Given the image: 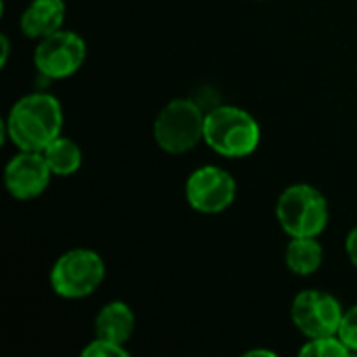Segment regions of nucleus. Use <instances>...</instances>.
I'll list each match as a JSON object with an SVG mask.
<instances>
[{"instance_id":"nucleus-1","label":"nucleus","mask_w":357,"mask_h":357,"mask_svg":"<svg viewBox=\"0 0 357 357\" xmlns=\"http://www.w3.org/2000/svg\"><path fill=\"white\" fill-rule=\"evenodd\" d=\"M63 111L50 94H27L17 100L4 121L6 134L19 151L42 153L56 136H61Z\"/></svg>"},{"instance_id":"nucleus-2","label":"nucleus","mask_w":357,"mask_h":357,"mask_svg":"<svg viewBox=\"0 0 357 357\" xmlns=\"http://www.w3.org/2000/svg\"><path fill=\"white\" fill-rule=\"evenodd\" d=\"M205 142L222 157H247L259 144V126L247 111L224 105L207 113Z\"/></svg>"},{"instance_id":"nucleus-3","label":"nucleus","mask_w":357,"mask_h":357,"mask_svg":"<svg viewBox=\"0 0 357 357\" xmlns=\"http://www.w3.org/2000/svg\"><path fill=\"white\" fill-rule=\"evenodd\" d=\"M205 119L207 113L190 100L176 98L167 102L155 121V140L157 144L172 155H182L195 149L201 140H205Z\"/></svg>"},{"instance_id":"nucleus-4","label":"nucleus","mask_w":357,"mask_h":357,"mask_svg":"<svg viewBox=\"0 0 357 357\" xmlns=\"http://www.w3.org/2000/svg\"><path fill=\"white\" fill-rule=\"evenodd\" d=\"M276 218L291 238L318 236L328 224V203L316 186L293 184L280 195Z\"/></svg>"},{"instance_id":"nucleus-5","label":"nucleus","mask_w":357,"mask_h":357,"mask_svg":"<svg viewBox=\"0 0 357 357\" xmlns=\"http://www.w3.org/2000/svg\"><path fill=\"white\" fill-rule=\"evenodd\" d=\"M105 280V261L92 249H71L63 253L52 270L50 284L59 297L82 299L92 295Z\"/></svg>"},{"instance_id":"nucleus-6","label":"nucleus","mask_w":357,"mask_h":357,"mask_svg":"<svg viewBox=\"0 0 357 357\" xmlns=\"http://www.w3.org/2000/svg\"><path fill=\"white\" fill-rule=\"evenodd\" d=\"M86 59V42L69 29H59L42 38L33 52V63L44 77L63 79L73 75Z\"/></svg>"},{"instance_id":"nucleus-7","label":"nucleus","mask_w":357,"mask_h":357,"mask_svg":"<svg viewBox=\"0 0 357 357\" xmlns=\"http://www.w3.org/2000/svg\"><path fill=\"white\" fill-rule=\"evenodd\" d=\"M343 314L339 299L324 291H303L295 297L291 307V318L297 331L307 339L337 335Z\"/></svg>"},{"instance_id":"nucleus-8","label":"nucleus","mask_w":357,"mask_h":357,"mask_svg":"<svg viewBox=\"0 0 357 357\" xmlns=\"http://www.w3.org/2000/svg\"><path fill=\"white\" fill-rule=\"evenodd\" d=\"M236 197L234 178L215 165L199 167L190 174L186 182V199L195 211L220 213L232 205Z\"/></svg>"},{"instance_id":"nucleus-9","label":"nucleus","mask_w":357,"mask_h":357,"mask_svg":"<svg viewBox=\"0 0 357 357\" xmlns=\"http://www.w3.org/2000/svg\"><path fill=\"white\" fill-rule=\"evenodd\" d=\"M50 176H52V172L42 153L21 151L6 163L4 184H6V190L15 199L29 201V199L40 197L46 190Z\"/></svg>"},{"instance_id":"nucleus-10","label":"nucleus","mask_w":357,"mask_h":357,"mask_svg":"<svg viewBox=\"0 0 357 357\" xmlns=\"http://www.w3.org/2000/svg\"><path fill=\"white\" fill-rule=\"evenodd\" d=\"M65 2L63 0H33L21 15V31L27 38H46L63 27Z\"/></svg>"},{"instance_id":"nucleus-11","label":"nucleus","mask_w":357,"mask_h":357,"mask_svg":"<svg viewBox=\"0 0 357 357\" xmlns=\"http://www.w3.org/2000/svg\"><path fill=\"white\" fill-rule=\"evenodd\" d=\"M134 326H136L134 312L123 301H111V303H107L98 312V316L94 320V333H96V337L98 339L113 341V343H119V345H123L132 337Z\"/></svg>"},{"instance_id":"nucleus-12","label":"nucleus","mask_w":357,"mask_h":357,"mask_svg":"<svg viewBox=\"0 0 357 357\" xmlns=\"http://www.w3.org/2000/svg\"><path fill=\"white\" fill-rule=\"evenodd\" d=\"M322 245L316 241V236H295L287 251H284V261L289 270L297 276H310L322 266Z\"/></svg>"},{"instance_id":"nucleus-13","label":"nucleus","mask_w":357,"mask_h":357,"mask_svg":"<svg viewBox=\"0 0 357 357\" xmlns=\"http://www.w3.org/2000/svg\"><path fill=\"white\" fill-rule=\"evenodd\" d=\"M42 155H44V159H46V163L54 176H71L82 165V151L67 136H56L42 151Z\"/></svg>"},{"instance_id":"nucleus-14","label":"nucleus","mask_w":357,"mask_h":357,"mask_svg":"<svg viewBox=\"0 0 357 357\" xmlns=\"http://www.w3.org/2000/svg\"><path fill=\"white\" fill-rule=\"evenodd\" d=\"M349 354H351V349L339 339V335L310 339L307 345H303L299 349V356L303 357H345Z\"/></svg>"},{"instance_id":"nucleus-15","label":"nucleus","mask_w":357,"mask_h":357,"mask_svg":"<svg viewBox=\"0 0 357 357\" xmlns=\"http://www.w3.org/2000/svg\"><path fill=\"white\" fill-rule=\"evenodd\" d=\"M84 357H128V349H123V345L107 341V339H94L90 345H86L82 349Z\"/></svg>"},{"instance_id":"nucleus-16","label":"nucleus","mask_w":357,"mask_h":357,"mask_svg":"<svg viewBox=\"0 0 357 357\" xmlns=\"http://www.w3.org/2000/svg\"><path fill=\"white\" fill-rule=\"evenodd\" d=\"M337 335L351 349V354L357 351V305L343 314V320H341V326H339Z\"/></svg>"},{"instance_id":"nucleus-17","label":"nucleus","mask_w":357,"mask_h":357,"mask_svg":"<svg viewBox=\"0 0 357 357\" xmlns=\"http://www.w3.org/2000/svg\"><path fill=\"white\" fill-rule=\"evenodd\" d=\"M345 251H347V257L349 261L357 268V226L347 234V241H345Z\"/></svg>"},{"instance_id":"nucleus-18","label":"nucleus","mask_w":357,"mask_h":357,"mask_svg":"<svg viewBox=\"0 0 357 357\" xmlns=\"http://www.w3.org/2000/svg\"><path fill=\"white\" fill-rule=\"evenodd\" d=\"M0 42H2V56H0V65H6V59H8V38H6V36H2V38H0Z\"/></svg>"},{"instance_id":"nucleus-19","label":"nucleus","mask_w":357,"mask_h":357,"mask_svg":"<svg viewBox=\"0 0 357 357\" xmlns=\"http://www.w3.org/2000/svg\"><path fill=\"white\" fill-rule=\"evenodd\" d=\"M255 356H268V357H274L272 351H268V349H251V351H247L245 357H255Z\"/></svg>"}]
</instances>
